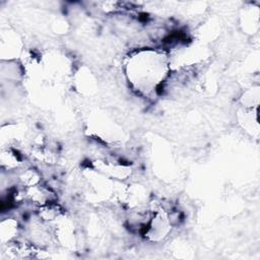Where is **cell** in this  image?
<instances>
[{"mask_svg": "<svg viewBox=\"0 0 260 260\" xmlns=\"http://www.w3.org/2000/svg\"><path fill=\"white\" fill-rule=\"evenodd\" d=\"M127 65L129 80L144 92L154 89L167 74L165 57L154 51H143L132 56Z\"/></svg>", "mask_w": 260, "mask_h": 260, "instance_id": "obj_1", "label": "cell"}, {"mask_svg": "<svg viewBox=\"0 0 260 260\" xmlns=\"http://www.w3.org/2000/svg\"><path fill=\"white\" fill-rule=\"evenodd\" d=\"M17 233V221L12 218H7L2 220L0 228L1 242L6 243L9 242L13 237H15Z\"/></svg>", "mask_w": 260, "mask_h": 260, "instance_id": "obj_2", "label": "cell"}, {"mask_svg": "<svg viewBox=\"0 0 260 260\" xmlns=\"http://www.w3.org/2000/svg\"><path fill=\"white\" fill-rule=\"evenodd\" d=\"M20 180L24 185L28 187H32L39 183L40 177L38 173H36L34 170H27L26 172L22 173V175L20 176Z\"/></svg>", "mask_w": 260, "mask_h": 260, "instance_id": "obj_3", "label": "cell"}]
</instances>
